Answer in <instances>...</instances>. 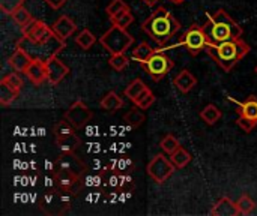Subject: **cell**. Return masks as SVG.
I'll list each match as a JSON object with an SVG mask.
<instances>
[{"instance_id":"cell-1","label":"cell","mask_w":257,"mask_h":216,"mask_svg":"<svg viewBox=\"0 0 257 216\" xmlns=\"http://www.w3.org/2000/svg\"><path fill=\"white\" fill-rule=\"evenodd\" d=\"M179 21L163 6L157 8L151 14V17L142 24V30L146 32L160 45L167 44L179 32Z\"/></svg>"},{"instance_id":"cell-2","label":"cell","mask_w":257,"mask_h":216,"mask_svg":"<svg viewBox=\"0 0 257 216\" xmlns=\"http://www.w3.org/2000/svg\"><path fill=\"white\" fill-rule=\"evenodd\" d=\"M209 44H221L230 39H239L244 33L242 27L224 11L218 9L211 14L208 23L203 26Z\"/></svg>"},{"instance_id":"cell-3","label":"cell","mask_w":257,"mask_h":216,"mask_svg":"<svg viewBox=\"0 0 257 216\" xmlns=\"http://www.w3.org/2000/svg\"><path fill=\"white\" fill-rule=\"evenodd\" d=\"M205 51L226 71L229 72L238 62H241L250 51V47L239 38L230 39L221 44H206Z\"/></svg>"},{"instance_id":"cell-4","label":"cell","mask_w":257,"mask_h":216,"mask_svg":"<svg viewBox=\"0 0 257 216\" xmlns=\"http://www.w3.org/2000/svg\"><path fill=\"white\" fill-rule=\"evenodd\" d=\"M17 47L23 48L32 59L47 62V60H50L51 57L57 56L60 51L65 50V41L60 39L53 32L50 36H47L45 39H41V41H33V39H29V38L23 36V38L18 39Z\"/></svg>"},{"instance_id":"cell-5","label":"cell","mask_w":257,"mask_h":216,"mask_svg":"<svg viewBox=\"0 0 257 216\" xmlns=\"http://www.w3.org/2000/svg\"><path fill=\"white\" fill-rule=\"evenodd\" d=\"M99 42L110 54H119V53H125L133 45L134 38L126 32V29H122L119 26H111L101 36Z\"/></svg>"},{"instance_id":"cell-6","label":"cell","mask_w":257,"mask_h":216,"mask_svg":"<svg viewBox=\"0 0 257 216\" xmlns=\"http://www.w3.org/2000/svg\"><path fill=\"white\" fill-rule=\"evenodd\" d=\"M53 179H54L56 189L68 195H75L81 188V176L63 167L54 165Z\"/></svg>"},{"instance_id":"cell-7","label":"cell","mask_w":257,"mask_h":216,"mask_svg":"<svg viewBox=\"0 0 257 216\" xmlns=\"http://www.w3.org/2000/svg\"><path fill=\"white\" fill-rule=\"evenodd\" d=\"M175 170H176V167H175V164L172 162V159L167 158V156L163 155V153L155 155V156L151 159V162L148 164V174H149L157 183H164V182H167V180L173 176Z\"/></svg>"},{"instance_id":"cell-8","label":"cell","mask_w":257,"mask_h":216,"mask_svg":"<svg viewBox=\"0 0 257 216\" xmlns=\"http://www.w3.org/2000/svg\"><path fill=\"white\" fill-rule=\"evenodd\" d=\"M143 66L146 68L148 74L151 75V78H152L154 81H160L161 78H164V77L172 71V68L175 66V63H173V60H172L169 56H166L164 53L155 51Z\"/></svg>"},{"instance_id":"cell-9","label":"cell","mask_w":257,"mask_h":216,"mask_svg":"<svg viewBox=\"0 0 257 216\" xmlns=\"http://www.w3.org/2000/svg\"><path fill=\"white\" fill-rule=\"evenodd\" d=\"M182 44L187 47V50H188V53L191 56H197L202 50H205V47L208 44V38H206V33H205L203 27L197 26V24H193L187 30V33L184 35Z\"/></svg>"},{"instance_id":"cell-10","label":"cell","mask_w":257,"mask_h":216,"mask_svg":"<svg viewBox=\"0 0 257 216\" xmlns=\"http://www.w3.org/2000/svg\"><path fill=\"white\" fill-rule=\"evenodd\" d=\"M92 110L81 101H75L65 113V119L75 128V129H81L84 128V125H87L92 119Z\"/></svg>"},{"instance_id":"cell-11","label":"cell","mask_w":257,"mask_h":216,"mask_svg":"<svg viewBox=\"0 0 257 216\" xmlns=\"http://www.w3.org/2000/svg\"><path fill=\"white\" fill-rule=\"evenodd\" d=\"M45 65H47V81L51 86H57L69 72V68L57 56L47 60Z\"/></svg>"},{"instance_id":"cell-12","label":"cell","mask_w":257,"mask_h":216,"mask_svg":"<svg viewBox=\"0 0 257 216\" xmlns=\"http://www.w3.org/2000/svg\"><path fill=\"white\" fill-rule=\"evenodd\" d=\"M21 33H23V36H26L29 39L41 41V39H45L47 36H50L53 33V29L48 27L44 21L33 18L29 24L21 27Z\"/></svg>"},{"instance_id":"cell-13","label":"cell","mask_w":257,"mask_h":216,"mask_svg":"<svg viewBox=\"0 0 257 216\" xmlns=\"http://www.w3.org/2000/svg\"><path fill=\"white\" fill-rule=\"evenodd\" d=\"M54 165L68 168V170H71V171L80 174L81 177H83V174H84V171H86L84 162H83L80 158H77L74 152H60V155H59V156L56 158V161H54Z\"/></svg>"},{"instance_id":"cell-14","label":"cell","mask_w":257,"mask_h":216,"mask_svg":"<svg viewBox=\"0 0 257 216\" xmlns=\"http://www.w3.org/2000/svg\"><path fill=\"white\" fill-rule=\"evenodd\" d=\"M27 78L35 84V86H41L44 81H47V65L42 60H35L32 59L30 65L27 66L26 72Z\"/></svg>"},{"instance_id":"cell-15","label":"cell","mask_w":257,"mask_h":216,"mask_svg":"<svg viewBox=\"0 0 257 216\" xmlns=\"http://www.w3.org/2000/svg\"><path fill=\"white\" fill-rule=\"evenodd\" d=\"M51 29H53V32H54L60 39L66 41L72 33H75L77 24H75L68 15H60V17L54 21V24L51 26Z\"/></svg>"},{"instance_id":"cell-16","label":"cell","mask_w":257,"mask_h":216,"mask_svg":"<svg viewBox=\"0 0 257 216\" xmlns=\"http://www.w3.org/2000/svg\"><path fill=\"white\" fill-rule=\"evenodd\" d=\"M30 62H32V57H30L23 48H18V47H17V50L12 53V56L8 59L9 66H11L14 71L20 72V74H24V72H26V69H27V66L30 65Z\"/></svg>"},{"instance_id":"cell-17","label":"cell","mask_w":257,"mask_h":216,"mask_svg":"<svg viewBox=\"0 0 257 216\" xmlns=\"http://www.w3.org/2000/svg\"><path fill=\"white\" fill-rule=\"evenodd\" d=\"M173 83L181 93H188L190 90H193L197 86V78L188 69H184L175 77Z\"/></svg>"},{"instance_id":"cell-18","label":"cell","mask_w":257,"mask_h":216,"mask_svg":"<svg viewBox=\"0 0 257 216\" xmlns=\"http://www.w3.org/2000/svg\"><path fill=\"white\" fill-rule=\"evenodd\" d=\"M211 215L214 216H238L239 213V209L236 206V203H233L230 198L227 197H223L220 198L215 204H214V209L211 212Z\"/></svg>"},{"instance_id":"cell-19","label":"cell","mask_w":257,"mask_h":216,"mask_svg":"<svg viewBox=\"0 0 257 216\" xmlns=\"http://www.w3.org/2000/svg\"><path fill=\"white\" fill-rule=\"evenodd\" d=\"M123 107V99L116 93V92H108L102 99H101V108L108 111V113H116Z\"/></svg>"},{"instance_id":"cell-20","label":"cell","mask_w":257,"mask_h":216,"mask_svg":"<svg viewBox=\"0 0 257 216\" xmlns=\"http://www.w3.org/2000/svg\"><path fill=\"white\" fill-rule=\"evenodd\" d=\"M80 138L77 137V134H69L66 137L62 138H56V144L59 147L60 152H75L80 146Z\"/></svg>"},{"instance_id":"cell-21","label":"cell","mask_w":257,"mask_h":216,"mask_svg":"<svg viewBox=\"0 0 257 216\" xmlns=\"http://www.w3.org/2000/svg\"><path fill=\"white\" fill-rule=\"evenodd\" d=\"M145 120H146V116H145V113L142 111V108L140 107H134V108H131L125 116H123V122L130 126V128H139L142 123H145Z\"/></svg>"},{"instance_id":"cell-22","label":"cell","mask_w":257,"mask_h":216,"mask_svg":"<svg viewBox=\"0 0 257 216\" xmlns=\"http://www.w3.org/2000/svg\"><path fill=\"white\" fill-rule=\"evenodd\" d=\"M238 113H239V116H245V117H250V119L257 120L256 96H248L244 102H241L239 104V108H238Z\"/></svg>"},{"instance_id":"cell-23","label":"cell","mask_w":257,"mask_h":216,"mask_svg":"<svg viewBox=\"0 0 257 216\" xmlns=\"http://www.w3.org/2000/svg\"><path fill=\"white\" fill-rule=\"evenodd\" d=\"M155 51H157V50L151 48L146 42H142V44H139V45L133 50L131 59H134V60L140 62L142 65H145V63L149 60V57H151Z\"/></svg>"},{"instance_id":"cell-24","label":"cell","mask_w":257,"mask_h":216,"mask_svg":"<svg viewBox=\"0 0 257 216\" xmlns=\"http://www.w3.org/2000/svg\"><path fill=\"white\" fill-rule=\"evenodd\" d=\"M200 117L208 123V125H215L220 119H221V110L214 105V104H209L206 105L202 111H200Z\"/></svg>"},{"instance_id":"cell-25","label":"cell","mask_w":257,"mask_h":216,"mask_svg":"<svg viewBox=\"0 0 257 216\" xmlns=\"http://www.w3.org/2000/svg\"><path fill=\"white\" fill-rule=\"evenodd\" d=\"M18 90H15L14 87H11L9 84L0 81V104L2 105H9L12 104L17 98H18Z\"/></svg>"},{"instance_id":"cell-26","label":"cell","mask_w":257,"mask_h":216,"mask_svg":"<svg viewBox=\"0 0 257 216\" xmlns=\"http://www.w3.org/2000/svg\"><path fill=\"white\" fill-rule=\"evenodd\" d=\"M154 102H155V96H154V93H152V90H151L149 87H146V89L133 101V104L137 105V107H140L142 110H148Z\"/></svg>"},{"instance_id":"cell-27","label":"cell","mask_w":257,"mask_h":216,"mask_svg":"<svg viewBox=\"0 0 257 216\" xmlns=\"http://www.w3.org/2000/svg\"><path fill=\"white\" fill-rule=\"evenodd\" d=\"M170 159H172V162L175 164V167L176 168H184L185 165H188L190 164V161H191V155L181 146L176 152H173L172 155H170Z\"/></svg>"},{"instance_id":"cell-28","label":"cell","mask_w":257,"mask_h":216,"mask_svg":"<svg viewBox=\"0 0 257 216\" xmlns=\"http://www.w3.org/2000/svg\"><path fill=\"white\" fill-rule=\"evenodd\" d=\"M95 41H96V38H95V35L89 29H83L78 33V36L75 38V42H77V45L81 50H89L95 44Z\"/></svg>"},{"instance_id":"cell-29","label":"cell","mask_w":257,"mask_h":216,"mask_svg":"<svg viewBox=\"0 0 257 216\" xmlns=\"http://www.w3.org/2000/svg\"><path fill=\"white\" fill-rule=\"evenodd\" d=\"M146 87H148V86H146L140 78H136V80H133V81L128 84V87L125 89V96L133 102V101L146 89Z\"/></svg>"},{"instance_id":"cell-30","label":"cell","mask_w":257,"mask_h":216,"mask_svg":"<svg viewBox=\"0 0 257 216\" xmlns=\"http://www.w3.org/2000/svg\"><path fill=\"white\" fill-rule=\"evenodd\" d=\"M160 146H161V149H163V152L166 153V155H172L173 152H176L179 147H181V144H179V141H178V138L175 137V135H172V134H169V135H166L163 140H161V143H160Z\"/></svg>"},{"instance_id":"cell-31","label":"cell","mask_w":257,"mask_h":216,"mask_svg":"<svg viewBox=\"0 0 257 216\" xmlns=\"http://www.w3.org/2000/svg\"><path fill=\"white\" fill-rule=\"evenodd\" d=\"M236 206H238L241 215H250V213L256 209V201H254L250 195H242V197L236 201Z\"/></svg>"},{"instance_id":"cell-32","label":"cell","mask_w":257,"mask_h":216,"mask_svg":"<svg viewBox=\"0 0 257 216\" xmlns=\"http://www.w3.org/2000/svg\"><path fill=\"white\" fill-rule=\"evenodd\" d=\"M12 20L20 26V27H24L26 24H29L32 20H33V17H32V14L24 8V6H21V8H18L12 15Z\"/></svg>"},{"instance_id":"cell-33","label":"cell","mask_w":257,"mask_h":216,"mask_svg":"<svg viewBox=\"0 0 257 216\" xmlns=\"http://www.w3.org/2000/svg\"><path fill=\"white\" fill-rule=\"evenodd\" d=\"M133 21H134V17L130 9H126V11L120 12L119 15H116L114 18H111L113 26H119L122 29H128L133 24Z\"/></svg>"},{"instance_id":"cell-34","label":"cell","mask_w":257,"mask_h":216,"mask_svg":"<svg viewBox=\"0 0 257 216\" xmlns=\"http://www.w3.org/2000/svg\"><path fill=\"white\" fill-rule=\"evenodd\" d=\"M110 66L116 71H123L125 68H128L130 62L128 57L125 56V53H119V54H111L110 60H108Z\"/></svg>"},{"instance_id":"cell-35","label":"cell","mask_w":257,"mask_h":216,"mask_svg":"<svg viewBox=\"0 0 257 216\" xmlns=\"http://www.w3.org/2000/svg\"><path fill=\"white\" fill-rule=\"evenodd\" d=\"M26 0H0V11L6 15H12L18 8L24 6Z\"/></svg>"},{"instance_id":"cell-36","label":"cell","mask_w":257,"mask_h":216,"mask_svg":"<svg viewBox=\"0 0 257 216\" xmlns=\"http://www.w3.org/2000/svg\"><path fill=\"white\" fill-rule=\"evenodd\" d=\"M126 9H130V8H128V5H126L123 0H113V2L107 6L105 12H107V15H108L110 20H111V18H114L116 15H119L120 12H123V11H126Z\"/></svg>"},{"instance_id":"cell-37","label":"cell","mask_w":257,"mask_h":216,"mask_svg":"<svg viewBox=\"0 0 257 216\" xmlns=\"http://www.w3.org/2000/svg\"><path fill=\"white\" fill-rule=\"evenodd\" d=\"M2 81L6 83V84H9L11 87H14V89L18 90V92H20L21 87H23V80H21V77H20V72H17V71H14V72L5 75V77L2 78Z\"/></svg>"},{"instance_id":"cell-38","label":"cell","mask_w":257,"mask_h":216,"mask_svg":"<svg viewBox=\"0 0 257 216\" xmlns=\"http://www.w3.org/2000/svg\"><path fill=\"white\" fill-rule=\"evenodd\" d=\"M236 125L242 129V131H245V132H251L254 128L257 126V120L254 119H250V117H245V116H239L238 117V120H236Z\"/></svg>"},{"instance_id":"cell-39","label":"cell","mask_w":257,"mask_h":216,"mask_svg":"<svg viewBox=\"0 0 257 216\" xmlns=\"http://www.w3.org/2000/svg\"><path fill=\"white\" fill-rule=\"evenodd\" d=\"M50 8H53V9H59V8H62L68 0H44Z\"/></svg>"},{"instance_id":"cell-40","label":"cell","mask_w":257,"mask_h":216,"mask_svg":"<svg viewBox=\"0 0 257 216\" xmlns=\"http://www.w3.org/2000/svg\"><path fill=\"white\" fill-rule=\"evenodd\" d=\"M143 2H145L146 5H149V6H152V5H155V3H157L158 0H143Z\"/></svg>"},{"instance_id":"cell-41","label":"cell","mask_w":257,"mask_h":216,"mask_svg":"<svg viewBox=\"0 0 257 216\" xmlns=\"http://www.w3.org/2000/svg\"><path fill=\"white\" fill-rule=\"evenodd\" d=\"M170 2H173V3H182L184 0H170Z\"/></svg>"},{"instance_id":"cell-42","label":"cell","mask_w":257,"mask_h":216,"mask_svg":"<svg viewBox=\"0 0 257 216\" xmlns=\"http://www.w3.org/2000/svg\"><path fill=\"white\" fill-rule=\"evenodd\" d=\"M256 74H257V66H256Z\"/></svg>"}]
</instances>
